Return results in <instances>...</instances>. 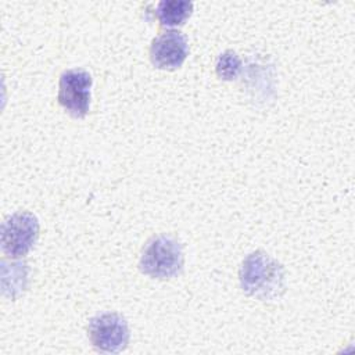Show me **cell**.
Returning a JSON list of instances; mask_svg holds the SVG:
<instances>
[{
    "mask_svg": "<svg viewBox=\"0 0 355 355\" xmlns=\"http://www.w3.org/2000/svg\"><path fill=\"white\" fill-rule=\"evenodd\" d=\"M239 277L243 291L259 300H275L284 290L283 266L262 251L251 252L244 258Z\"/></svg>",
    "mask_w": 355,
    "mask_h": 355,
    "instance_id": "obj_1",
    "label": "cell"
},
{
    "mask_svg": "<svg viewBox=\"0 0 355 355\" xmlns=\"http://www.w3.org/2000/svg\"><path fill=\"white\" fill-rule=\"evenodd\" d=\"M183 261L182 244L175 237L159 234L147 241L139 268L150 277L171 279L182 272Z\"/></svg>",
    "mask_w": 355,
    "mask_h": 355,
    "instance_id": "obj_2",
    "label": "cell"
},
{
    "mask_svg": "<svg viewBox=\"0 0 355 355\" xmlns=\"http://www.w3.org/2000/svg\"><path fill=\"white\" fill-rule=\"evenodd\" d=\"M37 237L39 222L31 212H15L1 225V250L11 258H21L26 255Z\"/></svg>",
    "mask_w": 355,
    "mask_h": 355,
    "instance_id": "obj_3",
    "label": "cell"
},
{
    "mask_svg": "<svg viewBox=\"0 0 355 355\" xmlns=\"http://www.w3.org/2000/svg\"><path fill=\"white\" fill-rule=\"evenodd\" d=\"M87 336L100 352L118 354L129 344V327L119 313H101L89 320Z\"/></svg>",
    "mask_w": 355,
    "mask_h": 355,
    "instance_id": "obj_4",
    "label": "cell"
},
{
    "mask_svg": "<svg viewBox=\"0 0 355 355\" xmlns=\"http://www.w3.org/2000/svg\"><path fill=\"white\" fill-rule=\"evenodd\" d=\"M92 75L79 68L67 69L60 76L58 103L75 118H83L90 107Z\"/></svg>",
    "mask_w": 355,
    "mask_h": 355,
    "instance_id": "obj_5",
    "label": "cell"
},
{
    "mask_svg": "<svg viewBox=\"0 0 355 355\" xmlns=\"http://www.w3.org/2000/svg\"><path fill=\"white\" fill-rule=\"evenodd\" d=\"M187 54V39L178 31H166L151 42L150 60L155 68L176 69L184 62Z\"/></svg>",
    "mask_w": 355,
    "mask_h": 355,
    "instance_id": "obj_6",
    "label": "cell"
},
{
    "mask_svg": "<svg viewBox=\"0 0 355 355\" xmlns=\"http://www.w3.org/2000/svg\"><path fill=\"white\" fill-rule=\"evenodd\" d=\"M193 3L187 0H162L155 7V17L162 26L183 25L191 15Z\"/></svg>",
    "mask_w": 355,
    "mask_h": 355,
    "instance_id": "obj_7",
    "label": "cell"
},
{
    "mask_svg": "<svg viewBox=\"0 0 355 355\" xmlns=\"http://www.w3.org/2000/svg\"><path fill=\"white\" fill-rule=\"evenodd\" d=\"M241 68V61L234 51H225L216 61V73L219 78L232 80L234 79Z\"/></svg>",
    "mask_w": 355,
    "mask_h": 355,
    "instance_id": "obj_8",
    "label": "cell"
}]
</instances>
